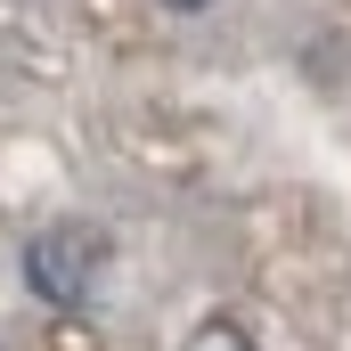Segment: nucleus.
<instances>
[{
	"label": "nucleus",
	"mask_w": 351,
	"mask_h": 351,
	"mask_svg": "<svg viewBox=\"0 0 351 351\" xmlns=\"http://www.w3.org/2000/svg\"><path fill=\"white\" fill-rule=\"evenodd\" d=\"M164 8H180V16H188V8H213V0H164Z\"/></svg>",
	"instance_id": "7ed1b4c3"
},
{
	"label": "nucleus",
	"mask_w": 351,
	"mask_h": 351,
	"mask_svg": "<svg viewBox=\"0 0 351 351\" xmlns=\"http://www.w3.org/2000/svg\"><path fill=\"white\" fill-rule=\"evenodd\" d=\"M188 351H254V335H245L237 319H204V327L188 335Z\"/></svg>",
	"instance_id": "f03ea898"
},
{
	"label": "nucleus",
	"mask_w": 351,
	"mask_h": 351,
	"mask_svg": "<svg viewBox=\"0 0 351 351\" xmlns=\"http://www.w3.org/2000/svg\"><path fill=\"white\" fill-rule=\"evenodd\" d=\"M98 229H82V221H58V229H41L33 245H25V286L41 294V302H82L90 294V278H98Z\"/></svg>",
	"instance_id": "f257e3e1"
}]
</instances>
